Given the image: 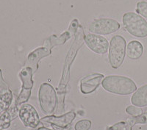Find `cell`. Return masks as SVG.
Instances as JSON below:
<instances>
[{
  "label": "cell",
  "mask_w": 147,
  "mask_h": 130,
  "mask_svg": "<svg viewBox=\"0 0 147 130\" xmlns=\"http://www.w3.org/2000/svg\"><path fill=\"white\" fill-rule=\"evenodd\" d=\"M38 130H52V129H50L47 128V127H40V128L38 129Z\"/></svg>",
  "instance_id": "24"
},
{
  "label": "cell",
  "mask_w": 147,
  "mask_h": 130,
  "mask_svg": "<svg viewBox=\"0 0 147 130\" xmlns=\"http://www.w3.org/2000/svg\"><path fill=\"white\" fill-rule=\"evenodd\" d=\"M104 75L101 73H92L82 78L80 81V90L83 94H91L95 91L104 79Z\"/></svg>",
  "instance_id": "9"
},
{
  "label": "cell",
  "mask_w": 147,
  "mask_h": 130,
  "mask_svg": "<svg viewBox=\"0 0 147 130\" xmlns=\"http://www.w3.org/2000/svg\"><path fill=\"white\" fill-rule=\"evenodd\" d=\"M127 123L131 125L132 127L135 126L138 123H147V107L144 110V112L141 115L136 117H131L129 119H127Z\"/></svg>",
  "instance_id": "17"
},
{
  "label": "cell",
  "mask_w": 147,
  "mask_h": 130,
  "mask_svg": "<svg viewBox=\"0 0 147 130\" xmlns=\"http://www.w3.org/2000/svg\"><path fill=\"white\" fill-rule=\"evenodd\" d=\"M21 130H24V129H21ZM32 130H35V129H32Z\"/></svg>",
  "instance_id": "25"
},
{
  "label": "cell",
  "mask_w": 147,
  "mask_h": 130,
  "mask_svg": "<svg viewBox=\"0 0 147 130\" xmlns=\"http://www.w3.org/2000/svg\"><path fill=\"white\" fill-rule=\"evenodd\" d=\"M18 115V107L16 104L14 103V105L9 107L4 113L0 115V130H3L8 128L10 126V123L13 120L16 119Z\"/></svg>",
  "instance_id": "12"
},
{
  "label": "cell",
  "mask_w": 147,
  "mask_h": 130,
  "mask_svg": "<svg viewBox=\"0 0 147 130\" xmlns=\"http://www.w3.org/2000/svg\"><path fill=\"white\" fill-rule=\"evenodd\" d=\"M91 121L90 120L84 119L79 121L75 124L74 129L75 130H89L91 127Z\"/></svg>",
  "instance_id": "19"
},
{
  "label": "cell",
  "mask_w": 147,
  "mask_h": 130,
  "mask_svg": "<svg viewBox=\"0 0 147 130\" xmlns=\"http://www.w3.org/2000/svg\"><path fill=\"white\" fill-rule=\"evenodd\" d=\"M9 90H10V89H9L8 85L3 79L2 70L0 69V94H5Z\"/></svg>",
  "instance_id": "22"
},
{
  "label": "cell",
  "mask_w": 147,
  "mask_h": 130,
  "mask_svg": "<svg viewBox=\"0 0 147 130\" xmlns=\"http://www.w3.org/2000/svg\"><path fill=\"white\" fill-rule=\"evenodd\" d=\"M122 22L127 32L137 38L147 36V22L138 13L127 12L123 15Z\"/></svg>",
  "instance_id": "2"
},
{
  "label": "cell",
  "mask_w": 147,
  "mask_h": 130,
  "mask_svg": "<svg viewBox=\"0 0 147 130\" xmlns=\"http://www.w3.org/2000/svg\"><path fill=\"white\" fill-rule=\"evenodd\" d=\"M76 118V113L74 112H67L60 116L55 115H47L41 119V123H49L51 125L57 126V127H67L71 125V123L74 121Z\"/></svg>",
  "instance_id": "10"
},
{
  "label": "cell",
  "mask_w": 147,
  "mask_h": 130,
  "mask_svg": "<svg viewBox=\"0 0 147 130\" xmlns=\"http://www.w3.org/2000/svg\"><path fill=\"white\" fill-rule=\"evenodd\" d=\"M102 85L106 91L121 96L129 95L137 90L133 80L124 76H107L104 78Z\"/></svg>",
  "instance_id": "1"
},
{
  "label": "cell",
  "mask_w": 147,
  "mask_h": 130,
  "mask_svg": "<svg viewBox=\"0 0 147 130\" xmlns=\"http://www.w3.org/2000/svg\"><path fill=\"white\" fill-rule=\"evenodd\" d=\"M51 55V50L46 47H39L28 55L27 63L24 66H27L32 69L35 73L38 69V63L42 58L49 56Z\"/></svg>",
  "instance_id": "11"
},
{
  "label": "cell",
  "mask_w": 147,
  "mask_h": 130,
  "mask_svg": "<svg viewBox=\"0 0 147 130\" xmlns=\"http://www.w3.org/2000/svg\"><path fill=\"white\" fill-rule=\"evenodd\" d=\"M120 28V24L113 18H98L89 24L88 30L96 35H109Z\"/></svg>",
  "instance_id": "6"
},
{
  "label": "cell",
  "mask_w": 147,
  "mask_h": 130,
  "mask_svg": "<svg viewBox=\"0 0 147 130\" xmlns=\"http://www.w3.org/2000/svg\"><path fill=\"white\" fill-rule=\"evenodd\" d=\"M127 42L121 35H115L111 38L109 47V62L112 68L119 69L125 57Z\"/></svg>",
  "instance_id": "4"
},
{
  "label": "cell",
  "mask_w": 147,
  "mask_h": 130,
  "mask_svg": "<svg viewBox=\"0 0 147 130\" xmlns=\"http://www.w3.org/2000/svg\"><path fill=\"white\" fill-rule=\"evenodd\" d=\"M85 42L90 50L99 55L107 52L109 43L107 39L96 34H88L85 37Z\"/></svg>",
  "instance_id": "8"
},
{
  "label": "cell",
  "mask_w": 147,
  "mask_h": 130,
  "mask_svg": "<svg viewBox=\"0 0 147 130\" xmlns=\"http://www.w3.org/2000/svg\"><path fill=\"white\" fill-rule=\"evenodd\" d=\"M136 12L143 17L147 18V2L145 1H140L137 3Z\"/></svg>",
  "instance_id": "20"
},
{
  "label": "cell",
  "mask_w": 147,
  "mask_h": 130,
  "mask_svg": "<svg viewBox=\"0 0 147 130\" xmlns=\"http://www.w3.org/2000/svg\"><path fill=\"white\" fill-rule=\"evenodd\" d=\"M70 34L69 32H65L62 35L57 37V35H52L44 42V46L49 49H52L54 46L62 45L66 40L70 38Z\"/></svg>",
  "instance_id": "15"
},
{
  "label": "cell",
  "mask_w": 147,
  "mask_h": 130,
  "mask_svg": "<svg viewBox=\"0 0 147 130\" xmlns=\"http://www.w3.org/2000/svg\"><path fill=\"white\" fill-rule=\"evenodd\" d=\"M33 74L34 73L32 69L27 66L24 67L18 73V77L22 81V85L20 94L16 100L17 107H20L21 105L26 103L29 100L33 87Z\"/></svg>",
  "instance_id": "5"
},
{
  "label": "cell",
  "mask_w": 147,
  "mask_h": 130,
  "mask_svg": "<svg viewBox=\"0 0 147 130\" xmlns=\"http://www.w3.org/2000/svg\"><path fill=\"white\" fill-rule=\"evenodd\" d=\"M131 102L136 107L147 106V85H143L136 90L131 98Z\"/></svg>",
  "instance_id": "14"
},
{
  "label": "cell",
  "mask_w": 147,
  "mask_h": 130,
  "mask_svg": "<svg viewBox=\"0 0 147 130\" xmlns=\"http://www.w3.org/2000/svg\"><path fill=\"white\" fill-rule=\"evenodd\" d=\"M126 112L127 114L132 117H136L141 115L144 112V110L141 107H135V106H128L126 109Z\"/></svg>",
  "instance_id": "21"
},
{
  "label": "cell",
  "mask_w": 147,
  "mask_h": 130,
  "mask_svg": "<svg viewBox=\"0 0 147 130\" xmlns=\"http://www.w3.org/2000/svg\"><path fill=\"white\" fill-rule=\"evenodd\" d=\"M18 117L25 127L35 129L40 124V118L35 107L29 104H23L18 109Z\"/></svg>",
  "instance_id": "7"
},
{
  "label": "cell",
  "mask_w": 147,
  "mask_h": 130,
  "mask_svg": "<svg viewBox=\"0 0 147 130\" xmlns=\"http://www.w3.org/2000/svg\"><path fill=\"white\" fill-rule=\"evenodd\" d=\"M38 99L40 109L47 115H52L57 108V96L53 87L49 83H43L40 86Z\"/></svg>",
  "instance_id": "3"
},
{
  "label": "cell",
  "mask_w": 147,
  "mask_h": 130,
  "mask_svg": "<svg viewBox=\"0 0 147 130\" xmlns=\"http://www.w3.org/2000/svg\"><path fill=\"white\" fill-rule=\"evenodd\" d=\"M144 53V46L138 40H132L128 43L126 54L131 60H138Z\"/></svg>",
  "instance_id": "13"
},
{
  "label": "cell",
  "mask_w": 147,
  "mask_h": 130,
  "mask_svg": "<svg viewBox=\"0 0 147 130\" xmlns=\"http://www.w3.org/2000/svg\"><path fill=\"white\" fill-rule=\"evenodd\" d=\"M53 130H73V128L71 125L67 126V127H57V126L51 125Z\"/></svg>",
  "instance_id": "23"
},
{
  "label": "cell",
  "mask_w": 147,
  "mask_h": 130,
  "mask_svg": "<svg viewBox=\"0 0 147 130\" xmlns=\"http://www.w3.org/2000/svg\"><path fill=\"white\" fill-rule=\"evenodd\" d=\"M13 101V94L11 90L0 95V115L8 110Z\"/></svg>",
  "instance_id": "16"
},
{
  "label": "cell",
  "mask_w": 147,
  "mask_h": 130,
  "mask_svg": "<svg viewBox=\"0 0 147 130\" xmlns=\"http://www.w3.org/2000/svg\"><path fill=\"white\" fill-rule=\"evenodd\" d=\"M132 127L127 121H121L109 127L107 130H132Z\"/></svg>",
  "instance_id": "18"
}]
</instances>
